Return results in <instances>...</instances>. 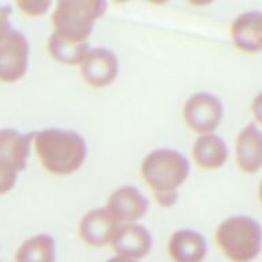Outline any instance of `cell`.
<instances>
[{
    "label": "cell",
    "mask_w": 262,
    "mask_h": 262,
    "mask_svg": "<svg viewBox=\"0 0 262 262\" xmlns=\"http://www.w3.org/2000/svg\"><path fill=\"white\" fill-rule=\"evenodd\" d=\"M32 143L33 133L22 134L15 128H0V155L10 160L19 172L26 168Z\"/></svg>",
    "instance_id": "9a60e30c"
},
{
    "label": "cell",
    "mask_w": 262,
    "mask_h": 262,
    "mask_svg": "<svg viewBox=\"0 0 262 262\" xmlns=\"http://www.w3.org/2000/svg\"><path fill=\"white\" fill-rule=\"evenodd\" d=\"M16 7L29 16L44 15L52 7V2L49 0H18Z\"/></svg>",
    "instance_id": "d6986e66"
},
{
    "label": "cell",
    "mask_w": 262,
    "mask_h": 262,
    "mask_svg": "<svg viewBox=\"0 0 262 262\" xmlns=\"http://www.w3.org/2000/svg\"><path fill=\"white\" fill-rule=\"evenodd\" d=\"M119 223L105 208L93 209L82 216L78 232L83 243L90 247H104L111 245Z\"/></svg>",
    "instance_id": "30bf717a"
},
{
    "label": "cell",
    "mask_w": 262,
    "mask_h": 262,
    "mask_svg": "<svg viewBox=\"0 0 262 262\" xmlns=\"http://www.w3.org/2000/svg\"><path fill=\"white\" fill-rule=\"evenodd\" d=\"M105 262H139V261H134V259H127V258H122V257H118V255H115V257L110 258V259H106Z\"/></svg>",
    "instance_id": "603a6c76"
},
{
    "label": "cell",
    "mask_w": 262,
    "mask_h": 262,
    "mask_svg": "<svg viewBox=\"0 0 262 262\" xmlns=\"http://www.w3.org/2000/svg\"><path fill=\"white\" fill-rule=\"evenodd\" d=\"M191 157L194 163L202 169H219L224 167L228 160V146L220 135H198L191 147Z\"/></svg>",
    "instance_id": "5bb4252c"
},
{
    "label": "cell",
    "mask_w": 262,
    "mask_h": 262,
    "mask_svg": "<svg viewBox=\"0 0 262 262\" xmlns=\"http://www.w3.org/2000/svg\"><path fill=\"white\" fill-rule=\"evenodd\" d=\"M224 115L223 102L216 94L198 92L191 94L183 105V120L195 134H212L221 124Z\"/></svg>",
    "instance_id": "5b68a950"
},
{
    "label": "cell",
    "mask_w": 262,
    "mask_h": 262,
    "mask_svg": "<svg viewBox=\"0 0 262 262\" xmlns=\"http://www.w3.org/2000/svg\"><path fill=\"white\" fill-rule=\"evenodd\" d=\"M30 45L24 33L12 28L0 36V81L14 83L25 77L29 67Z\"/></svg>",
    "instance_id": "8992f818"
},
{
    "label": "cell",
    "mask_w": 262,
    "mask_h": 262,
    "mask_svg": "<svg viewBox=\"0 0 262 262\" xmlns=\"http://www.w3.org/2000/svg\"><path fill=\"white\" fill-rule=\"evenodd\" d=\"M258 198H259V201H261L262 204V179L261 182H259V187H258Z\"/></svg>",
    "instance_id": "cb8c5ba5"
},
{
    "label": "cell",
    "mask_w": 262,
    "mask_h": 262,
    "mask_svg": "<svg viewBox=\"0 0 262 262\" xmlns=\"http://www.w3.org/2000/svg\"><path fill=\"white\" fill-rule=\"evenodd\" d=\"M235 161L245 173L262 169V131L255 123H249L235 139Z\"/></svg>",
    "instance_id": "8fae6325"
},
{
    "label": "cell",
    "mask_w": 262,
    "mask_h": 262,
    "mask_svg": "<svg viewBox=\"0 0 262 262\" xmlns=\"http://www.w3.org/2000/svg\"><path fill=\"white\" fill-rule=\"evenodd\" d=\"M15 262H56V243L48 233L25 239L15 251Z\"/></svg>",
    "instance_id": "2e32d148"
},
{
    "label": "cell",
    "mask_w": 262,
    "mask_h": 262,
    "mask_svg": "<svg viewBox=\"0 0 262 262\" xmlns=\"http://www.w3.org/2000/svg\"><path fill=\"white\" fill-rule=\"evenodd\" d=\"M82 79L92 88L112 85L119 74V59L108 48H90L79 64Z\"/></svg>",
    "instance_id": "ba28073f"
},
{
    "label": "cell",
    "mask_w": 262,
    "mask_h": 262,
    "mask_svg": "<svg viewBox=\"0 0 262 262\" xmlns=\"http://www.w3.org/2000/svg\"><path fill=\"white\" fill-rule=\"evenodd\" d=\"M110 246L118 257L141 261L151 251L153 239L149 229L138 223L120 224Z\"/></svg>",
    "instance_id": "9c48e42d"
},
{
    "label": "cell",
    "mask_w": 262,
    "mask_h": 262,
    "mask_svg": "<svg viewBox=\"0 0 262 262\" xmlns=\"http://www.w3.org/2000/svg\"><path fill=\"white\" fill-rule=\"evenodd\" d=\"M105 209L119 224L138 223L149 210V201L135 186H120L111 192Z\"/></svg>",
    "instance_id": "52a82bcc"
},
{
    "label": "cell",
    "mask_w": 262,
    "mask_h": 262,
    "mask_svg": "<svg viewBox=\"0 0 262 262\" xmlns=\"http://www.w3.org/2000/svg\"><path fill=\"white\" fill-rule=\"evenodd\" d=\"M155 200L159 206L165 209L172 208L173 205L179 200V192L178 191H161V192H153Z\"/></svg>",
    "instance_id": "ffe728a7"
},
{
    "label": "cell",
    "mask_w": 262,
    "mask_h": 262,
    "mask_svg": "<svg viewBox=\"0 0 262 262\" xmlns=\"http://www.w3.org/2000/svg\"><path fill=\"white\" fill-rule=\"evenodd\" d=\"M231 38L243 52H261L262 11H247L237 15L231 25Z\"/></svg>",
    "instance_id": "4fadbf2b"
},
{
    "label": "cell",
    "mask_w": 262,
    "mask_h": 262,
    "mask_svg": "<svg viewBox=\"0 0 262 262\" xmlns=\"http://www.w3.org/2000/svg\"><path fill=\"white\" fill-rule=\"evenodd\" d=\"M11 7L7 4H0V36H3L12 29L10 16H11Z\"/></svg>",
    "instance_id": "44dd1931"
},
{
    "label": "cell",
    "mask_w": 262,
    "mask_h": 262,
    "mask_svg": "<svg viewBox=\"0 0 262 262\" xmlns=\"http://www.w3.org/2000/svg\"><path fill=\"white\" fill-rule=\"evenodd\" d=\"M214 241L231 262H253L261 254L262 228L253 217L231 216L219 224Z\"/></svg>",
    "instance_id": "7a4b0ae2"
},
{
    "label": "cell",
    "mask_w": 262,
    "mask_h": 262,
    "mask_svg": "<svg viewBox=\"0 0 262 262\" xmlns=\"http://www.w3.org/2000/svg\"><path fill=\"white\" fill-rule=\"evenodd\" d=\"M89 41L88 42H73V41L64 40L56 33L49 36L48 40V52L52 59L61 63V64H81L85 59L86 53L89 52Z\"/></svg>",
    "instance_id": "e0dca14e"
},
{
    "label": "cell",
    "mask_w": 262,
    "mask_h": 262,
    "mask_svg": "<svg viewBox=\"0 0 262 262\" xmlns=\"http://www.w3.org/2000/svg\"><path fill=\"white\" fill-rule=\"evenodd\" d=\"M251 112H253L254 119L257 120L259 124H262V92L254 97L253 102H251Z\"/></svg>",
    "instance_id": "7402d4cb"
},
{
    "label": "cell",
    "mask_w": 262,
    "mask_h": 262,
    "mask_svg": "<svg viewBox=\"0 0 262 262\" xmlns=\"http://www.w3.org/2000/svg\"><path fill=\"white\" fill-rule=\"evenodd\" d=\"M141 175L153 192L178 191L190 175V163L183 153L160 147L145 156Z\"/></svg>",
    "instance_id": "277c9868"
},
{
    "label": "cell",
    "mask_w": 262,
    "mask_h": 262,
    "mask_svg": "<svg viewBox=\"0 0 262 262\" xmlns=\"http://www.w3.org/2000/svg\"><path fill=\"white\" fill-rule=\"evenodd\" d=\"M105 11L104 0H60L51 18L53 33L73 42H88L96 22Z\"/></svg>",
    "instance_id": "3957f363"
},
{
    "label": "cell",
    "mask_w": 262,
    "mask_h": 262,
    "mask_svg": "<svg viewBox=\"0 0 262 262\" xmlns=\"http://www.w3.org/2000/svg\"><path fill=\"white\" fill-rule=\"evenodd\" d=\"M168 254L172 262H204L208 255V243L195 229H179L168 241Z\"/></svg>",
    "instance_id": "7c38bea8"
},
{
    "label": "cell",
    "mask_w": 262,
    "mask_h": 262,
    "mask_svg": "<svg viewBox=\"0 0 262 262\" xmlns=\"http://www.w3.org/2000/svg\"><path fill=\"white\" fill-rule=\"evenodd\" d=\"M33 145L41 165L57 176L77 172L88 155L85 138L69 128L51 127L33 133Z\"/></svg>",
    "instance_id": "6da1fadb"
},
{
    "label": "cell",
    "mask_w": 262,
    "mask_h": 262,
    "mask_svg": "<svg viewBox=\"0 0 262 262\" xmlns=\"http://www.w3.org/2000/svg\"><path fill=\"white\" fill-rule=\"evenodd\" d=\"M18 173H19L18 168L10 160L0 155V195L7 194L14 188L18 179Z\"/></svg>",
    "instance_id": "ac0fdd59"
}]
</instances>
